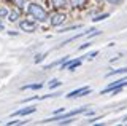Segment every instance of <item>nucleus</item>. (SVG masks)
I'll return each mask as SVG.
<instances>
[{
  "label": "nucleus",
  "instance_id": "obj_1",
  "mask_svg": "<svg viewBox=\"0 0 127 126\" xmlns=\"http://www.w3.org/2000/svg\"><path fill=\"white\" fill-rule=\"evenodd\" d=\"M48 14H49V10H48L45 5H41L40 2H37V0L29 2L26 6H24V11H22L24 18L33 19V21H37L38 24H45L46 19H48Z\"/></svg>",
  "mask_w": 127,
  "mask_h": 126
},
{
  "label": "nucleus",
  "instance_id": "obj_2",
  "mask_svg": "<svg viewBox=\"0 0 127 126\" xmlns=\"http://www.w3.org/2000/svg\"><path fill=\"white\" fill-rule=\"evenodd\" d=\"M70 14L67 11H59V10H51L49 14H48V19L45 24L48 27H61L64 26L67 21H68Z\"/></svg>",
  "mask_w": 127,
  "mask_h": 126
},
{
  "label": "nucleus",
  "instance_id": "obj_3",
  "mask_svg": "<svg viewBox=\"0 0 127 126\" xmlns=\"http://www.w3.org/2000/svg\"><path fill=\"white\" fill-rule=\"evenodd\" d=\"M91 3H92V0H70V11H68L70 18L87 13L91 10Z\"/></svg>",
  "mask_w": 127,
  "mask_h": 126
},
{
  "label": "nucleus",
  "instance_id": "obj_4",
  "mask_svg": "<svg viewBox=\"0 0 127 126\" xmlns=\"http://www.w3.org/2000/svg\"><path fill=\"white\" fill-rule=\"evenodd\" d=\"M48 10H59V11H70V0H43Z\"/></svg>",
  "mask_w": 127,
  "mask_h": 126
},
{
  "label": "nucleus",
  "instance_id": "obj_5",
  "mask_svg": "<svg viewBox=\"0 0 127 126\" xmlns=\"http://www.w3.org/2000/svg\"><path fill=\"white\" fill-rule=\"evenodd\" d=\"M18 26H19V29H21V32H26V34H33V32H37V29H38V22L37 21H33V19H29V18H21L18 21Z\"/></svg>",
  "mask_w": 127,
  "mask_h": 126
},
{
  "label": "nucleus",
  "instance_id": "obj_6",
  "mask_svg": "<svg viewBox=\"0 0 127 126\" xmlns=\"http://www.w3.org/2000/svg\"><path fill=\"white\" fill-rule=\"evenodd\" d=\"M92 91V88H89V86H81V88L78 89H73V91H70L67 94V99H75V97H81V96H86V94H89Z\"/></svg>",
  "mask_w": 127,
  "mask_h": 126
},
{
  "label": "nucleus",
  "instance_id": "obj_7",
  "mask_svg": "<svg viewBox=\"0 0 127 126\" xmlns=\"http://www.w3.org/2000/svg\"><path fill=\"white\" fill-rule=\"evenodd\" d=\"M21 18H22V11L18 10L16 6H10V13H8V16H6L8 21L10 22H18Z\"/></svg>",
  "mask_w": 127,
  "mask_h": 126
},
{
  "label": "nucleus",
  "instance_id": "obj_8",
  "mask_svg": "<svg viewBox=\"0 0 127 126\" xmlns=\"http://www.w3.org/2000/svg\"><path fill=\"white\" fill-rule=\"evenodd\" d=\"M35 110H37V107H35V105H27V107H24V109H21V110H18V112H14L13 117H27V115L35 113Z\"/></svg>",
  "mask_w": 127,
  "mask_h": 126
},
{
  "label": "nucleus",
  "instance_id": "obj_9",
  "mask_svg": "<svg viewBox=\"0 0 127 126\" xmlns=\"http://www.w3.org/2000/svg\"><path fill=\"white\" fill-rule=\"evenodd\" d=\"M127 73V67H119V69H114V70H111V72L106 73V78H110V77H114V75H126Z\"/></svg>",
  "mask_w": 127,
  "mask_h": 126
},
{
  "label": "nucleus",
  "instance_id": "obj_10",
  "mask_svg": "<svg viewBox=\"0 0 127 126\" xmlns=\"http://www.w3.org/2000/svg\"><path fill=\"white\" fill-rule=\"evenodd\" d=\"M43 83H32V85H24V86H21V89L22 91H26V89H33V91H38V89H41L43 88Z\"/></svg>",
  "mask_w": 127,
  "mask_h": 126
},
{
  "label": "nucleus",
  "instance_id": "obj_11",
  "mask_svg": "<svg viewBox=\"0 0 127 126\" xmlns=\"http://www.w3.org/2000/svg\"><path fill=\"white\" fill-rule=\"evenodd\" d=\"M8 13H10V6L5 3H0V19H6Z\"/></svg>",
  "mask_w": 127,
  "mask_h": 126
},
{
  "label": "nucleus",
  "instance_id": "obj_12",
  "mask_svg": "<svg viewBox=\"0 0 127 126\" xmlns=\"http://www.w3.org/2000/svg\"><path fill=\"white\" fill-rule=\"evenodd\" d=\"M61 85H62V81L57 80V78H54V80H51L49 83H48V88H49V89H56V88H59Z\"/></svg>",
  "mask_w": 127,
  "mask_h": 126
},
{
  "label": "nucleus",
  "instance_id": "obj_13",
  "mask_svg": "<svg viewBox=\"0 0 127 126\" xmlns=\"http://www.w3.org/2000/svg\"><path fill=\"white\" fill-rule=\"evenodd\" d=\"M48 56V53L45 51V53H40V54H35V59H33V62L35 64H40V62H43L45 61V58Z\"/></svg>",
  "mask_w": 127,
  "mask_h": 126
},
{
  "label": "nucleus",
  "instance_id": "obj_14",
  "mask_svg": "<svg viewBox=\"0 0 127 126\" xmlns=\"http://www.w3.org/2000/svg\"><path fill=\"white\" fill-rule=\"evenodd\" d=\"M110 18V13H102V14H97V16H94L92 22H98V21H103V19Z\"/></svg>",
  "mask_w": 127,
  "mask_h": 126
},
{
  "label": "nucleus",
  "instance_id": "obj_15",
  "mask_svg": "<svg viewBox=\"0 0 127 126\" xmlns=\"http://www.w3.org/2000/svg\"><path fill=\"white\" fill-rule=\"evenodd\" d=\"M97 54H98V50H94V51H91V53H87L86 56H83V59H86V61H92Z\"/></svg>",
  "mask_w": 127,
  "mask_h": 126
},
{
  "label": "nucleus",
  "instance_id": "obj_16",
  "mask_svg": "<svg viewBox=\"0 0 127 126\" xmlns=\"http://www.w3.org/2000/svg\"><path fill=\"white\" fill-rule=\"evenodd\" d=\"M26 123H29V121H22V120H11V121H6V125L8 126H13V125H26Z\"/></svg>",
  "mask_w": 127,
  "mask_h": 126
},
{
  "label": "nucleus",
  "instance_id": "obj_17",
  "mask_svg": "<svg viewBox=\"0 0 127 126\" xmlns=\"http://www.w3.org/2000/svg\"><path fill=\"white\" fill-rule=\"evenodd\" d=\"M124 2V0H106V3L111 6H118V5H121V3Z\"/></svg>",
  "mask_w": 127,
  "mask_h": 126
},
{
  "label": "nucleus",
  "instance_id": "obj_18",
  "mask_svg": "<svg viewBox=\"0 0 127 126\" xmlns=\"http://www.w3.org/2000/svg\"><path fill=\"white\" fill-rule=\"evenodd\" d=\"M100 34H102V30H92L91 34H87V37L92 38V37H97V35H100Z\"/></svg>",
  "mask_w": 127,
  "mask_h": 126
},
{
  "label": "nucleus",
  "instance_id": "obj_19",
  "mask_svg": "<svg viewBox=\"0 0 127 126\" xmlns=\"http://www.w3.org/2000/svg\"><path fill=\"white\" fill-rule=\"evenodd\" d=\"M64 112H65V109H64V107L56 109V110H54V115H59V113H64Z\"/></svg>",
  "mask_w": 127,
  "mask_h": 126
},
{
  "label": "nucleus",
  "instance_id": "obj_20",
  "mask_svg": "<svg viewBox=\"0 0 127 126\" xmlns=\"http://www.w3.org/2000/svg\"><path fill=\"white\" fill-rule=\"evenodd\" d=\"M89 46H91V42H89V43L86 42V43H83V45L79 46V50H86V48H89Z\"/></svg>",
  "mask_w": 127,
  "mask_h": 126
},
{
  "label": "nucleus",
  "instance_id": "obj_21",
  "mask_svg": "<svg viewBox=\"0 0 127 126\" xmlns=\"http://www.w3.org/2000/svg\"><path fill=\"white\" fill-rule=\"evenodd\" d=\"M95 121H97V117H95V118H89V121H87V123L92 125V123H95Z\"/></svg>",
  "mask_w": 127,
  "mask_h": 126
},
{
  "label": "nucleus",
  "instance_id": "obj_22",
  "mask_svg": "<svg viewBox=\"0 0 127 126\" xmlns=\"http://www.w3.org/2000/svg\"><path fill=\"white\" fill-rule=\"evenodd\" d=\"M5 30V26H3V22H2V19H0V32H3Z\"/></svg>",
  "mask_w": 127,
  "mask_h": 126
},
{
  "label": "nucleus",
  "instance_id": "obj_23",
  "mask_svg": "<svg viewBox=\"0 0 127 126\" xmlns=\"http://www.w3.org/2000/svg\"><path fill=\"white\" fill-rule=\"evenodd\" d=\"M19 32H16V30H8V35H18Z\"/></svg>",
  "mask_w": 127,
  "mask_h": 126
},
{
  "label": "nucleus",
  "instance_id": "obj_24",
  "mask_svg": "<svg viewBox=\"0 0 127 126\" xmlns=\"http://www.w3.org/2000/svg\"><path fill=\"white\" fill-rule=\"evenodd\" d=\"M124 121H126V123H127V115H126V117H124Z\"/></svg>",
  "mask_w": 127,
  "mask_h": 126
}]
</instances>
